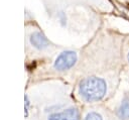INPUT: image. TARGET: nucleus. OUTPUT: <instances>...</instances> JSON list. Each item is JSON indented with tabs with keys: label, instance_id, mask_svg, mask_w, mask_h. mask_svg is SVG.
I'll use <instances>...</instances> for the list:
<instances>
[{
	"label": "nucleus",
	"instance_id": "1",
	"mask_svg": "<svg viewBox=\"0 0 129 120\" xmlns=\"http://www.w3.org/2000/svg\"><path fill=\"white\" fill-rule=\"evenodd\" d=\"M78 92L84 101L97 102L105 97L107 93V83L100 77H88L80 82Z\"/></svg>",
	"mask_w": 129,
	"mask_h": 120
},
{
	"label": "nucleus",
	"instance_id": "2",
	"mask_svg": "<svg viewBox=\"0 0 129 120\" xmlns=\"http://www.w3.org/2000/svg\"><path fill=\"white\" fill-rule=\"evenodd\" d=\"M78 56L77 53L73 50H66L62 51L57 55L53 63V68L58 72H64L72 69L75 64L77 63Z\"/></svg>",
	"mask_w": 129,
	"mask_h": 120
},
{
	"label": "nucleus",
	"instance_id": "3",
	"mask_svg": "<svg viewBox=\"0 0 129 120\" xmlns=\"http://www.w3.org/2000/svg\"><path fill=\"white\" fill-rule=\"evenodd\" d=\"M48 120H80V113L76 108H68L48 115Z\"/></svg>",
	"mask_w": 129,
	"mask_h": 120
},
{
	"label": "nucleus",
	"instance_id": "4",
	"mask_svg": "<svg viewBox=\"0 0 129 120\" xmlns=\"http://www.w3.org/2000/svg\"><path fill=\"white\" fill-rule=\"evenodd\" d=\"M30 43L37 49H44L49 45V40L46 38V36L40 32L35 31L30 35Z\"/></svg>",
	"mask_w": 129,
	"mask_h": 120
},
{
	"label": "nucleus",
	"instance_id": "5",
	"mask_svg": "<svg viewBox=\"0 0 129 120\" xmlns=\"http://www.w3.org/2000/svg\"><path fill=\"white\" fill-rule=\"evenodd\" d=\"M117 115L121 120H129V96L126 95L122 99L117 109Z\"/></svg>",
	"mask_w": 129,
	"mask_h": 120
},
{
	"label": "nucleus",
	"instance_id": "6",
	"mask_svg": "<svg viewBox=\"0 0 129 120\" xmlns=\"http://www.w3.org/2000/svg\"><path fill=\"white\" fill-rule=\"evenodd\" d=\"M84 120H105V119H104V117L99 112L91 111V112H89L86 115V117L84 118Z\"/></svg>",
	"mask_w": 129,
	"mask_h": 120
},
{
	"label": "nucleus",
	"instance_id": "7",
	"mask_svg": "<svg viewBox=\"0 0 129 120\" xmlns=\"http://www.w3.org/2000/svg\"><path fill=\"white\" fill-rule=\"evenodd\" d=\"M127 58H128V62H129V52H128V55H127Z\"/></svg>",
	"mask_w": 129,
	"mask_h": 120
}]
</instances>
